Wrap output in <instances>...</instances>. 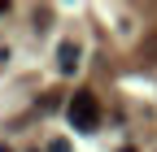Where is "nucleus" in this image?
<instances>
[{
    "mask_svg": "<svg viewBox=\"0 0 157 152\" xmlns=\"http://www.w3.org/2000/svg\"><path fill=\"white\" fill-rule=\"evenodd\" d=\"M70 126L83 130V135H92V130L101 126V100H96L92 91H74V100H70Z\"/></svg>",
    "mask_w": 157,
    "mask_h": 152,
    "instance_id": "obj_1",
    "label": "nucleus"
},
{
    "mask_svg": "<svg viewBox=\"0 0 157 152\" xmlns=\"http://www.w3.org/2000/svg\"><path fill=\"white\" fill-rule=\"evenodd\" d=\"M57 65H61V74H74L78 70V44H61V48H57Z\"/></svg>",
    "mask_w": 157,
    "mask_h": 152,
    "instance_id": "obj_2",
    "label": "nucleus"
},
{
    "mask_svg": "<svg viewBox=\"0 0 157 152\" xmlns=\"http://www.w3.org/2000/svg\"><path fill=\"white\" fill-rule=\"evenodd\" d=\"M48 152H70V143H66V139H52V143H48Z\"/></svg>",
    "mask_w": 157,
    "mask_h": 152,
    "instance_id": "obj_3",
    "label": "nucleus"
},
{
    "mask_svg": "<svg viewBox=\"0 0 157 152\" xmlns=\"http://www.w3.org/2000/svg\"><path fill=\"white\" fill-rule=\"evenodd\" d=\"M5 9H9V5H0V13H5Z\"/></svg>",
    "mask_w": 157,
    "mask_h": 152,
    "instance_id": "obj_4",
    "label": "nucleus"
}]
</instances>
